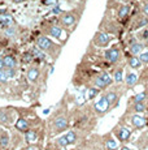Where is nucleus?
Here are the masks:
<instances>
[{
    "label": "nucleus",
    "instance_id": "37",
    "mask_svg": "<svg viewBox=\"0 0 148 150\" xmlns=\"http://www.w3.org/2000/svg\"><path fill=\"white\" fill-rule=\"evenodd\" d=\"M113 1L122 3V4H129V3H130V1H133V0H113Z\"/></svg>",
    "mask_w": 148,
    "mask_h": 150
},
{
    "label": "nucleus",
    "instance_id": "8",
    "mask_svg": "<svg viewBox=\"0 0 148 150\" xmlns=\"http://www.w3.org/2000/svg\"><path fill=\"white\" fill-rule=\"evenodd\" d=\"M110 110H112V107H110V105H109V102H108L105 94H101L100 98L94 102L92 111L96 114V116H104V115L108 114Z\"/></svg>",
    "mask_w": 148,
    "mask_h": 150
},
{
    "label": "nucleus",
    "instance_id": "15",
    "mask_svg": "<svg viewBox=\"0 0 148 150\" xmlns=\"http://www.w3.org/2000/svg\"><path fill=\"white\" fill-rule=\"evenodd\" d=\"M144 48H146V45L142 43V42H139L138 39H136V37H133V38L130 39L129 51L131 52V55H134V56H139V55L144 51Z\"/></svg>",
    "mask_w": 148,
    "mask_h": 150
},
{
    "label": "nucleus",
    "instance_id": "4",
    "mask_svg": "<svg viewBox=\"0 0 148 150\" xmlns=\"http://www.w3.org/2000/svg\"><path fill=\"white\" fill-rule=\"evenodd\" d=\"M51 134H57L61 132H66L69 129L70 120L69 116L66 115V112L64 110H59L51 119Z\"/></svg>",
    "mask_w": 148,
    "mask_h": 150
},
{
    "label": "nucleus",
    "instance_id": "12",
    "mask_svg": "<svg viewBox=\"0 0 148 150\" xmlns=\"http://www.w3.org/2000/svg\"><path fill=\"white\" fill-rule=\"evenodd\" d=\"M124 93V90H119V88H114V89H110V90L105 91V97H107L108 102H109L110 107H117L118 103H119V99H121V96Z\"/></svg>",
    "mask_w": 148,
    "mask_h": 150
},
{
    "label": "nucleus",
    "instance_id": "16",
    "mask_svg": "<svg viewBox=\"0 0 148 150\" xmlns=\"http://www.w3.org/2000/svg\"><path fill=\"white\" fill-rule=\"evenodd\" d=\"M15 128H16V131L20 132V133H25V132H27L30 128H34V127H33V123H31L29 119L21 116L16 120Z\"/></svg>",
    "mask_w": 148,
    "mask_h": 150
},
{
    "label": "nucleus",
    "instance_id": "40",
    "mask_svg": "<svg viewBox=\"0 0 148 150\" xmlns=\"http://www.w3.org/2000/svg\"><path fill=\"white\" fill-rule=\"evenodd\" d=\"M119 150H133V149H130V148H127V146H122Z\"/></svg>",
    "mask_w": 148,
    "mask_h": 150
},
{
    "label": "nucleus",
    "instance_id": "41",
    "mask_svg": "<svg viewBox=\"0 0 148 150\" xmlns=\"http://www.w3.org/2000/svg\"><path fill=\"white\" fill-rule=\"evenodd\" d=\"M146 47H148V41L146 42Z\"/></svg>",
    "mask_w": 148,
    "mask_h": 150
},
{
    "label": "nucleus",
    "instance_id": "11",
    "mask_svg": "<svg viewBox=\"0 0 148 150\" xmlns=\"http://www.w3.org/2000/svg\"><path fill=\"white\" fill-rule=\"evenodd\" d=\"M113 134L116 136L117 141H121L122 144H127L130 141V137L133 134V131L129 129L127 127H124V125H117L113 128Z\"/></svg>",
    "mask_w": 148,
    "mask_h": 150
},
{
    "label": "nucleus",
    "instance_id": "23",
    "mask_svg": "<svg viewBox=\"0 0 148 150\" xmlns=\"http://www.w3.org/2000/svg\"><path fill=\"white\" fill-rule=\"evenodd\" d=\"M127 65H129V68L134 69V71H138V69L142 68V63L140 60H139L138 56H134V55H131L130 57H127Z\"/></svg>",
    "mask_w": 148,
    "mask_h": 150
},
{
    "label": "nucleus",
    "instance_id": "27",
    "mask_svg": "<svg viewBox=\"0 0 148 150\" xmlns=\"http://www.w3.org/2000/svg\"><path fill=\"white\" fill-rule=\"evenodd\" d=\"M135 37L139 42H142V43L146 45V42L148 41V29L144 28V29H142V30H139L138 33L135 34Z\"/></svg>",
    "mask_w": 148,
    "mask_h": 150
},
{
    "label": "nucleus",
    "instance_id": "21",
    "mask_svg": "<svg viewBox=\"0 0 148 150\" xmlns=\"http://www.w3.org/2000/svg\"><path fill=\"white\" fill-rule=\"evenodd\" d=\"M3 63L5 69H17V59L12 55H5L3 57Z\"/></svg>",
    "mask_w": 148,
    "mask_h": 150
},
{
    "label": "nucleus",
    "instance_id": "32",
    "mask_svg": "<svg viewBox=\"0 0 148 150\" xmlns=\"http://www.w3.org/2000/svg\"><path fill=\"white\" fill-rule=\"evenodd\" d=\"M139 60H140V63H142V65H147L148 64V51H143L140 55H139Z\"/></svg>",
    "mask_w": 148,
    "mask_h": 150
},
{
    "label": "nucleus",
    "instance_id": "3",
    "mask_svg": "<svg viewBox=\"0 0 148 150\" xmlns=\"http://www.w3.org/2000/svg\"><path fill=\"white\" fill-rule=\"evenodd\" d=\"M35 45H36V47L43 51L48 56V59H51L52 62H56V60L59 59V56L61 55L62 47H64V46H61L60 43L55 42L53 39H51L50 37H45V35L36 37Z\"/></svg>",
    "mask_w": 148,
    "mask_h": 150
},
{
    "label": "nucleus",
    "instance_id": "39",
    "mask_svg": "<svg viewBox=\"0 0 148 150\" xmlns=\"http://www.w3.org/2000/svg\"><path fill=\"white\" fill-rule=\"evenodd\" d=\"M0 71H4V63H3V57H0Z\"/></svg>",
    "mask_w": 148,
    "mask_h": 150
},
{
    "label": "nucleus",
    "instance_id": "35",
    "mask_svg": "<svg viewBox=\"0 0 148 150\" xmlns=\"http://www.w3.org/2000/svg\"><path fill=\"white\" fill-rule=\"evenodd\" d=\"M39 149H40L39 145H36V144H31V145H27L24 150H39Z\"/></svg>",
    "mask_w": 148,
    "mask_h": 150
},
{
    "label": "nucleus",
    "instance_id": "13",
    "mask_svg": "<svg viewBox=\"0 0 148 150\" xmlns=\"http://www.w3.org/2000/svg\"><path fill=\"white\" fill-rule=\"evenodd\" d=\"M130 12H131V5L130 4H121L117 3V7H116V17H117L118 21H125V20L129 18Z\"/></svg>",
    "mask_w": 148,
    "mask_h": 150
},
{
    "label": "nucleus",
    "instance_id": "36",
    "mask_svg": "<svg viewBox=\"0 0 148 150\" xmlns=\"http://www.w3.org/2000/svg\"><path fill=\"white\" fill-rule=\"evenodd\" d=\"M142 12H143L144 16L148 17V3H146V4L143 5V8H142Z\"/></svg>",
    "mask_w": 148,
    "mask_h": 150
},
{
    "label": "nucleus",
    "instance_id": "30",
    "mask_svg": "<svg viewBox=\"0 0 148 150\" xmlns=\"http://www.w3.org/2000/svg\"><path fill=\"white\" fill-rule=\"evenodd\" d=\"M146 108L147 107L144 103H131V111H134L135 114H143Z\"/></svg>",
    "mask_w": 148,
    "mask_h": 150
},
{
    "label": "nucleus",
    "instance_id": "20",
    "mask_svg": "<svg viewBox=\"0 0 148 150\" xmlns=\"http://www.w3.org/2000/svg\"><path fill=\"white\" fill-rule=\"evenodd\" d=\"M30 52L31 55L34 56V59H35V62H38V63H40V62H48V56L45 55L42 50H39L38 47H33L30 50Z\"/></svg>",
    "mask_w": 148,
    "mask_h": 150
},
{
    "label": "nucleus",
    "instance_id": "9",
    "mask_svg": "<svg viewBox=\"0 0 148 150\" xmlns=\"http://www.w3.org/2000/svg\"><path fill=\"white\" fill-rule=\"evenodd\" d=\"M112 39H113V37L109 35L108 33L101 31V30H98L95 33V35H94L91 43H92L94 46H96V47H99V48H105V47H108V46L110 45Z\"/></svg>",
    "mask_w": 148,
    "mask_h": 150
},
{
    "label": "nucleus",
    "instance_id": "24",
    "mask_svg": "<svg viewBox=\"0 0 148 150\" xmlns=\"http://www.w3.org/2000/svg\"><path fill=\"white\" fill-rule=\"evenodd\" d=\"M105 148L107 150H117L118 149V142L116 138H113L110 134H108V136H105Z\"/></svg>",
    "mask_w": 148,
    "mask_h": 150
},
{
    "label": "nucleus",
    "instance_id": "6",
    "mask_svg": "<svg viewBox=\"0 0 148 150\" xmlns=\"http://www.w3.org/2000/svg\"><path fill=\"white\" fill-rule=\"evenodd\" d=\"M78 131L74 129V131H68L65 134L60 136L59 138H56L55 144L59 148H66V146L72 145V144H75L78 141Z\"/></svg>",
    "mask_w": 148,
    "mask_h": 150
},
{
    "label": "nucleus",
    "instance_id": "28",
    "mask_svg": "<svg viewBox=\"0 0 148 150\" xmlns=\"http://www.w3.org/2000/svg\"><path fill=\"white\" fill-rule=\"evenodd\" d=\"M131 99V103H144V100L147 99V93L146 91H142V93H138L135 94L133 98H130Z\"/></svg>",
    "mask_w": 148,
    "mask_h": 150
},
{
    "label": "nucleus",
    "instance_id": "22",
    "mask_svg": "<svg viewBox=\"0 0 148 150\" xmlns=\"http://www.w3.org/2000/svg\"><path fill=\"white\" fill-rule=\"evenodd\" d=\"M112 77H113V81L117 83V85L122 83V82H124V80H125V76H124V68H122L121 65H118V67L116 68L114 71H113Z\"/></svg>",
    "mask_w": 148,
    "mask_h": 150
},
{
    "label": "nucleus",
    "instance_id": "7",
    "mask_svg": "<svg viewBox=\"0 0 148 150\" xmlns=\"http://www.w3.org/2000/svg\"><path fill=\"white\" fill-rule=\"evenodd\" d=\"M122 57V50L119 48V46H113L109 47L104 51V59L108 64L110 65H116L121 62Z\"/></svg>",
    "mask_w": 148,
    "mask_h": 150
},
{
    "label": "nucleus",
    "instance_id": "5",
    "mask_svg": "<svg viewBox=\"0 0 148 150\" xmlns=\"http://www.w3.org/2000/svg\"><path fill=\"white\" fill-rule=\"evenodd\" d=\"M113 82H114V81H113L112 74L108 73L107 71L100 72V73H99L98 76L92 80L94 86H95V88H98L99 90H101V91L105 90L107 88H109V86H112Z\"/></svg>",
    "mask_w": 148,
    "mask_h": 150
},
{
    "label": "nucleus",
    "instance_id": "42",
    "mask_svg": "<svg viewBox=\"0 0 148 150\" xmlns=\"http://www.w3.org/2000/svg\"><path fill=\"white\" fill-rule=\"evenodd\" d=\"M45 150H51V149H50V148H47V149H45Z\"/></svg>",
    "mask_w": 148,
    "mask_h": 150
},
{
    "label": "nucleus",
    "instance_id": "26",
    "mask_svg": "<svg viewBox=\"0 0 148 150\" xmlns=\"http://www.w3.org/2000/svg\"><path fill=\"white\" fill-rule=\"evenodd\" d=\"M13 120V116H12V112L9 110H5L3 108L0 111V123L1 124H8Z\"/></svg>",
    "mask_w": 148,
    "mask_h": 150
},
{
    "label": "nucleus",
    "instance_id": "18",
    "mask_svg": "<svg viewBox=\"0 0 148 150\" xmlns=\"http://www.w3.org/2000/svg\"><path fill=\"white\" fill-rule=\"evenodd\" d=\"M148 26V17L144 14H138L135 17V21L133 24L131 30H142V29Z\"/></svg>",
    "mask_w": 148,
    "mask_h": 150
},
{
    "label": "nucleus",
    "instance_id": "17",
    "mask_svg": "<svg viewBox=\"0 0 148 150\" xmlns=\"http://www.w3.org/2000/svg\"><path fill=\"white\" fill-rule=\"evenodd\" d=\"M39 138V129L38 128H30L27 132L24 133V140L27 145H31V144H35Z\"/></svg>",
    "mask_w": 148,
    "mask_h": 150
},
{
    "label": "nucleus",
    "instance_id": "31",
    "mask_svg": "<svg viewBox=\"0 0 148 150\" xmlns=\"http://www.w3.org/2000/svg\"><path fill=\"white\" fill-rule=\"evenodd\" d=\"M24 62H25V64H31L33 62H35V59H34V56L31 55L30 51L24 54Z\"/></svg>",
    "mask_w": 148,
    "mask_h": 150
},
{
    "label": "nucleus",
    "instance_id": "38",
    "mask_svg": "<svg viewBox=\"0 0 148 150\" xmlns=\"http://www.w3.org/2000/svg\"><path fill=\"white\" fill-rule=\"evenodd\" d=\"M12 3H15V4H21V3H25L27 1V0H10Z\"/></svg>",
    "mask_w": 148,
    "mask_h": 150
},
{
    "label": "nucleus",
    "instance_id": "1",
    "mask_svg": "<svg viewBox=\"0 0 148 150\" xmlns=\"http://www.w3.org/2000/svg\"><path fill=\"white\" fill-rule=\"evenodd\" d=\"M86 3L87 0H79V3L75 7H73L69 11H64L56 18L57 24L61 25L69 34H72L77 29L78 24L81 22V18L84 13V9H86Z\"/></svg>",
    "mask_w": 148,
    "mask_h": 150
},
{
    "label": "nucleus",
    "instance_id": "29",
    "mask_svg": "<svg viewBox=\"0 0 148 150\" xmlns=\"http://www.w3.org/2000/svg\"><path fill=\"white\" fill-rule=\"evenodd\" d=\"M100 91L101 90H99V89L95 88V86H90L89 90H87V99H89V100L95 99V98L99 96V93H100Z\"/></svg>",
    "mask_w": 148,
    "mask_h": 150
},
{
    "label": "nucleus",
    "instance_id": "25",
    "mask_svg": "<svg viewBox=\"0 0 148 150\" xmlns=\"http://www.w3.org/2000/svg\"><path fill=\"white\" fill-rule=\"evenodd\" d=\"M9 142H10L9 133L7 131H1L0 132V149H7L9 146Z\"/></svg>",
    "mask_w": 148,
    "mask_h": 150
},
{
    "label": "nucleus",
    "instance_id": "33",
    "mask_svg": "<svg viewBox=\"0 0 148 150\" xmlns=\"http://www.w3.org/2000/svg\"><path fill=\"white\" fill-rule=\"evenodd\" d=\"M43 5L53 8L56 5H60V0H43Z\"/></svg>",
    "mask_w": 148,
    "mask_h": 150
},
{
    "label": "nucleus",
    "instance_id": "10",
    "mask_svg": "<svg viewBox=\"0 0 148 150\" xmlns=\"http://www.w3.org/2000/svg\"><path fill=\"white\" fill-rule=\"evenodd\" d=\"M44 74V71L39 65H30L26 71V80L31 83H39Z\"/></svg>",
    "mask_w": 148,
    "mask_h": 150
},
{
    "label": "nucleus",
    "instance_id": "2",
    "mask_svg": "<svg viewBox=\"0 0 148 150\" xmlns=\"http://www.w3.org/2000/svg\"><path fill=\"white\" fill-rule=\"evenodd\" d=\"M40 31H42V35L50 37L53 41H57L61 46L66 45L69 35H70L61 25L57 24V21H47L44 24H42Z\"/></svg>",
    "mask_w": 148,
    "mask_h": 150
},
{
    "label": "nucleus",
    "instance_id": "34",
    "mask_svg": "<svg viewBox=\"0 0 148 150\" xmlns=\"http://www.w3.org/2000/svg\"><path fill=\"white\" fill-rule=\"evenodd\" d=\"M8 80H10L9 79V76H8V72L5 71H0V82H7Z\"/></svg>",
    "mask_w": 148,
    "mask_h": 150
},
{
    "label": "nucleus",
    "instance_id": "14",
    "mask_svg": "<svg viewBox=\"0 0 148 150\" xmlns=\"http://www.w3.org/2000/svg\"><path fill=\"white\" fill-rule=\"evenodd\" d=\"M129 124L134 129H142L146 127L147 119L142 114H133L129 116Z\"/></svg>",
    "mask_w": 148,
    "mask_h": 150
},
{
    "label": "nucleus",
    "instance_id": "19",
    "mask_svg": "<svg viewBox=\"0 0 148 150\" xmlns=\"http://www.w3.org/2000/svg\"><path fill=\"white\" fill-rule=\"evenodd\" d=\"M124 82H125V85H126L127 89L134 88V86L138 83V74L134 73V72H131V71H129L126 73V76H125Z\"/></svg>",
    "mask_w": 148,
    "mask_h": 150
}]
</instances>
